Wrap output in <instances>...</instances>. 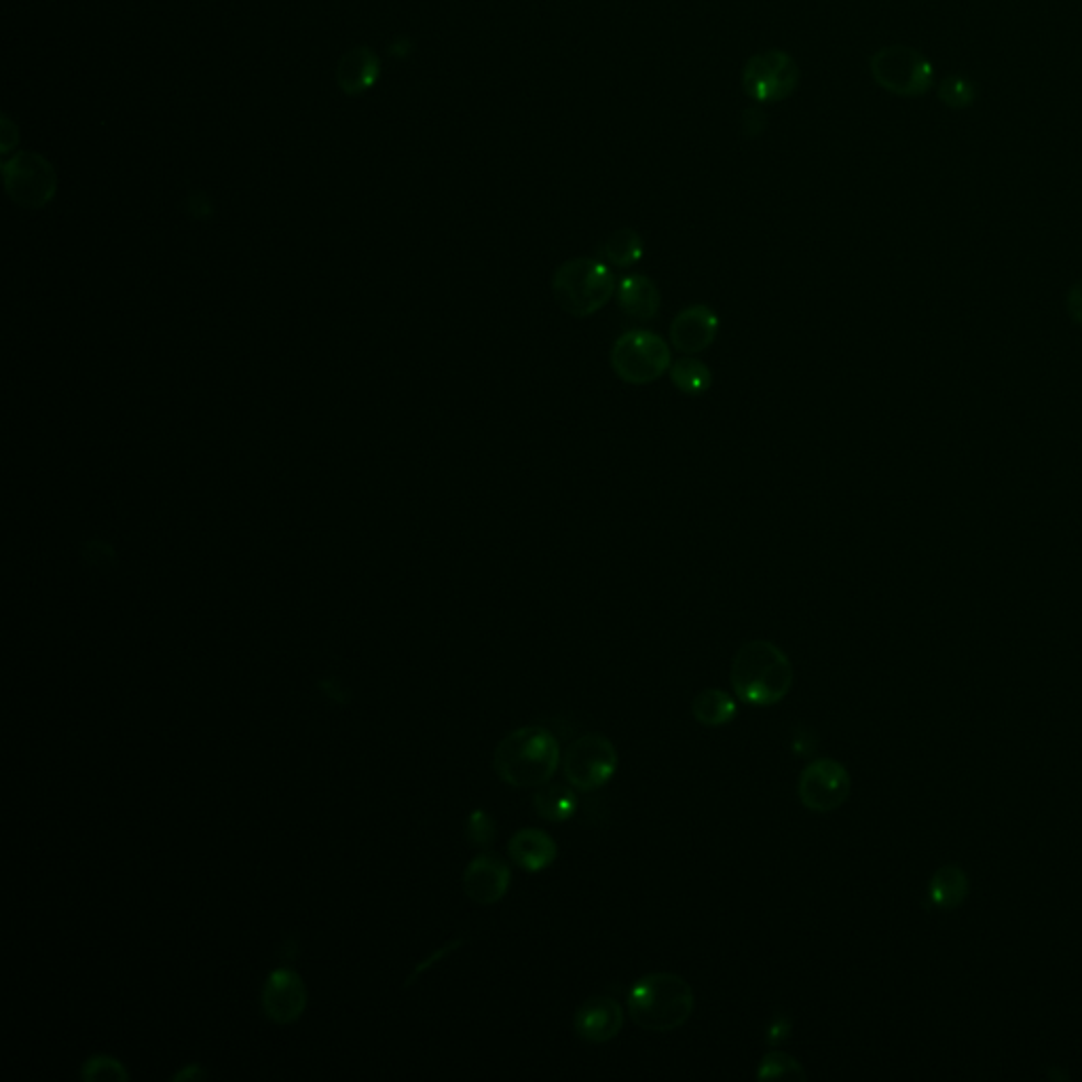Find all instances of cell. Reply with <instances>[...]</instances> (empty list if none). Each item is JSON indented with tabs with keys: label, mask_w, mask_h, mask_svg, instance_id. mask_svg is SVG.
Listing matches in <instances>:
<instances>
[{
	"label": "cell",
	"mask_w": 1082,
	"mask_h": 1082,
	"mask_svg": "<svg viewBox=\"0 0 1082 1082\" xmlns=\"http://www.w3.org/2000/svg\"><path fill=\"white\" fill-rule=\"evenodd\" d=\"M563 761L556 736L541 726L510 731L495 749L493 768L506 785L533 788L554 779Z\"/></svg>",
	"instance_id": "6da1fadb"
},
{
	"label": "cell",
	"mask_w": 1082,
	"mask_h": 1082,
	"mask_svg": "<svg viewBox=\"0 0 1082 1082\" xmlns=\"http://www.w3.org/2000/svg\"><path fill=\"white\" fill-rule=\"evenodd\" d=\"M731 689L747 704L783 703L793 685V666L785 651L770 641H749L731 660Z\"/></svg>",
	"instance_id": "7a4b0ae2"
},
{
	"label": "cell",
	"mask_w": 1082,
	"mask_h": 1082,
	"mask_svg": "<svg viewBox=\"0 0 1082 1082\" xmlns=\"http://www.w3.org/2000/svg\"><path fill=\"white\" fill-rule=\"evenodd\" d=\"M694 1006L689 983L675 973L643 974L628 992L630 1019L653 1034H669L685 1026Z\"/></svg>",
	"instance_id": "3957f363"
},
{
	"label": "cell",
	"mask_w": 1082,
	"mask_h": 1082,
	"mask_svg": "<svg viewBox=\"0 0 1082 1082\" xmlns=\"http://www.w3.org/2000/svg\"><path fill=\"white\" fill-rule=\"evenodd\" d=\"M618 281L600 258H571L552 275V295L573 318H590L616 297Z\"/></svg>",
	"instance_id": "277c9868"
},
{
	"label": "cell",
	"mask_w": 1082,
	"mask_h": 1082,
	"mask_svg": "<svg viewBox=\"0 0 1082 1082\" xmlns=\"http://www.w3.org/2000/svg\"><path fill=\"white\" fill-rule=\"evenodd\" d=\"M611 368L626 385H650L662 379L673 366L669 343L648 328H637L614 341Z\"/></svg>",
	"instance_id": "5b68a950"
},
{
	"label": "cell",
	"mask_w": 1082,
	"mask_h": 1082,
	"mask_svg": "<svg viewBox=\"0 0 1082 1082\" xmlns=\"http://www.w3.org/2000/svg\"><path fill=\"white\" fill-rule=\"evenodd\" d=\"M869 68L877 87L898 98H920L930 91L935 81L932 62L918 49L905 45L877 49L869 59Z\"/></svg>",
	"instance_id": "8992f818"
},
{
	"label": "cell",
	"mask_w": 1082,
	"mask_h": 1082,
	"mask_svg": "<svg viewBox=\"0 0 1082 1082\" xmlns=\"http://www.w3.org/2000/svg\"><path fill=\"white\" fill-rule=\"evenodd\" d=\"M618 761V751L607 736L584 733L568 744L563 758V774L575 791L593 793L614 779Z\"/></svg>",
	"instance_id": "52a82bcc"
},
{
	"label": "cell",
	"mask_w": 1082,
	"mask_h": 1082,
	"mask_svg": "<svg viewBox=\"0 0 1082 1082\" xmlns=\"http://www.w3.org/2000/svg\"><path fill=\"white\" fill-rule=\"evenodd\" d=\"M802 81L797 62L783 49L755 54L742 68V89L759 104H776L791 98Z\"/></svg>",
	"instance_id": "ba28073f"
},
{
	"label": "cell",
	"mask_w": 1082,
	"mask_h": 1082,
	"mask_svg": "<svg viewBox=\"0 0 1082 1082\" xmlns=\"http://www.w3.org/2000/svg\"><path fill=\"white\" fill-rule=\"evenodd\" d=\"M850 791H852L850 772L839 761L829 758L810 761L802 770L797 783V795L802 806L816 814H827L841 808L850 797Z\"/></svg>",
	"instance_id": "9c48e42d"
},
{
	"label": "cell",
	"mask_w": 1082,
	"mask_h": 1082,
	"mask_svg": "<svg viewBox=\"0 0 1082 1082\" xmlns=\"http://www.w3.org/2000/svg\"><path fill=\"white\" fill-rule=\"evenodd\" d=\"M721 320L708 305H692L676 313L671 322L669 339L676 352L696 355L713 347L719 336Z\"/></svg>",
	"instance_id": "30bf717a"
},
{
	"label": "cell",
	"mask_w": 1082,
	"mask_h": 1082,
	"mask_svg": "<svg viewBox=\"0 0 1082 1082\" xmlns=\"http://www.w3.org/2000/svg\"><path fill=\"white\" fill-rule=\"evenodd\" d=\"M307 1008V987L292 969H275L263 987V1011L275 1024H295Z\"/></svg>",
	"instance_id": "8fae6325"
},
{
	"label": "cell",
	"mask_w": 1082,
	"mask_h": 1082,
	"mask_svg": "<svg viewBox=\"0 0 1082 1082\" xmlns=\"http://www.w3.org/2000/svg\"><path fill=\"white\" fill-rule=\"evenodd\" d=\"M7 187L15 201L43 206L54 195V169L36 155H20L7 165Z\"/></svg>",
	"instance_id": "7c38bea8"
},
{
	"label": "cell",
	"mask_w": 1082,
	"mask_h": 1082,
	"mask_svg": "<svg viewBox=\"0 0 1082 1082\" xmlns=\"http://www.w3.org/2000/svg\"><path fill=\"white\" fill-rule=\"evenodd\" d=\"M512 884V869L495 854L476 857L463 873V891L481 905L499 903Z\"/></svg>",
	"instance_id": "4fadbf2b"
},
{
	"label": "cell",
	"mask_w": 1082,
	"mask_h": 1082,
	"mask_svg": "<svg viewBox=\"0 0 1082 1082\" xmlns=\"http://www.w3.org/2000/svg\"><path fill=\"white\" fill-rule=\"evenodd\" d=\"M622 1024V1006L609 996L588 998L575 1011L573 1019L577 1036L590 1045H605L614 1040L620 1034Z\"/></svg>",
	"instance_id": "5bb4252c"
},
{
	"label": "cell",
	"mask_w": 1082,
	"mask_h": 1082,
	"mask_svg": "<svg viewBox=\"0 0 1082 1082\" xmlns=\"http://www.w3.org/2000/svg\"><path fill=\"white\" fill-rule=\"evenodd\" d=\"M618 307L637 322H651L660 313L662 297L658 286L643 273L623 275L616 290Z\"/></svg>",
	"instance_id": "9a60e30c"
},
{
	"label": "cell",
	"mask_w": 1082,
	"mask_h": 1082,
	"mask_svg": "<svg viewBox=\"0 0 1082 1082\" xmlns=\"http://www.w3.org/2000/svg\"><path fill=\"white\" fill-rule=\"evenodd\" d=\"M508 852L510 859L520 869L529 873H538L554 863L559 850H556V841L550 833H545L543 829L527 827L512 836L508 843Z\"/></svg>",
	"instance_id": "2e32d148"
},
{
	"label": "cell",
	"mask_w": 1082,
	"mask_h": 1082,
	"mask_svg": "<svg viewBox=\"0 0 1082 1082\" xmlns=\"http://www.w3.org/2000/svg\"><path fill=\"white\" fill-rule=\"evenodd\" d=\"M643 254H645L643 238L634 229H628V227L614 231L598 247L600 261H605L607 265L618 267V269L634 267L637 263H641Z\"/></svg>",
	"instance_id": "e0dca14e"
},
{
	"label": "cell",
	"mask_w": 1082,
	"mask_h": 1082,
	"mask_svg": "<svg viewBox=\"0 0 1082 1082\" xmlns=\"http://www.w3.org/2000/svg\"><path fill=\"white\" fill-rule=\"evenodd\" d=\"M692 715L704 728H721L736 719L738 708L728 692L704 689L692 700Z\"/></svg>",
	"instance_id": "ac0fdd59"
},
{
	"label": "cell",
	"mask_w": 1082,
	"mask_h": 1082,
	"mask_svg": "<svg viewBox=\"0 0 1082 1082\" xmlns=\"http://www.w3.org/2000/svg\"><path fill=\"white\" fill-rule=\"evenodd\" d=\"M533 810L538 812L541 820L548 822H565L577 812L575 788L571 785H554L545 783L533 795Z\"/></svg>",
	"instance_id": "d6986e66"
},
{
	"label": "cell",
	"mask_w": 1082,
	"mask_h": 1082,
	"mask_svg": "<svg viewBox=\"0 0 1082 1082\" xmlns=\"http://www.w3.org/2000/svg\"><path fill=\"white\" fill-rule=\"evenodd\" d=\"M969 894L967 873L958 866L949 865L939 869L928 886V901L935 909H953Z\"/></svg>",
	"instance_id": "ffe728a7"
},
{
	"label": "cell",
	"mask_w": 1082,
	"mask_h": 1082,
	"mask_svg": "<svg viewBox=\"0 0 1082 1082\" xmlns=\"http://www.w3.org/2000/svg\"><path fill=\"white\" fill-rule=\"evenodd\" d=\"M379 77V59L368 49H355L339 66V82L347 93H362Z\"/></svg>",
	"instance_id": "44dd1931"
},
{
	"label": "cell",
	"mask_w": 1082,
	"mask_h": 1082,
	"mask_svg": "<svg viewBox=\"0 0 1082 1082\" xmlns=\"http://www.w3.org/2000/svg\"><path fill=\"white\" fill-rule=\"evenodd\" d=\"M669 377H671V383L675 385L676 389L689 398H698L713 387L710 368L692 355L681 357L678 362H675L669 371Z\"/></svg>",
	"instance_id": "7402d4cb"
},
{
	"label": "cell",
	"mask_w": 1082,
	"mask_h": 1082,
	"mask_svg": "<svg viewBox=\"0 0 1082 1082\" xmlns=\"http://www.w3.org/2000/svg\"><path fill=\"white\" fill-rule=\"evenodd\" d=\"M759 1081H806L804 1066L785 1051H770L759 1061Z\"/></svg>",
	"instance_id": "603a6c76"
},
{
	"label": "cell",
	"mask_w": 1082,
	"mask_h": 1082,
	"mask_svg": "<svg viewBox=\"0 0 1082 1082\" xmlns=\"http://www.w3.org/2000/svg\"><path fill=\"white\" fill-rule=\"evenodd\" d=\"M939 100L949 109H971L976 100V85L964 75H951L939 85Z\"/></svg>",
	"instance_id": "cb8c5ba5"
},
{
	"label": "cell",
	"mask_w": 1082,
	"mask_h": 1082,
	"mask_svg": "<svg viewBox=\"0 0 1082 1082\" xmlns=\"http://www.w3.org/2000/svg\"><path fill=\"white\" fill-rule=\"evenodd\" d=\"M81 1079L82 1081L89 1082H125L130 1079V1072L125 1070V1066H123L119 1059L98 1053V1056L89 1057V1059L82 1063Z\"/></svg>",
	"instance_id": "d4e9b609"
},
{
	"label": "cell",
	"mask_w": 1082,
	"mask_h": 1082,
	"mask_svg": "<svg viewBox=\"0 0 1082 1082\" xmlns=\"http://www.w3.org/2000/svg\"><path fill=\"white\" fill-rule=\"evenodd\" d=\"M465 838L474 848H488L497 838L495 818L485 810H474L465 822Z\"/></svg>",
	"instance_id": "484cf974"
},
{
	"label": "cell",
	"mask_w": 1082,
	"mask_h": 1082,
	"mask_svg": "<svg viewBox=\"0 0 1082 1082\" xmlns=\"http://www.w3.org/2000/svg\"><path fill=\"white\" fill-rule=\"evenodd\" d=\"M791 1029H793V1024H791V1019H788L786 1015H779V1017H774V1019L770 1022V1026H768L765 1042H768V1045H772V1047L783 1045L786 1038L791 1036Z\"/></svg>",
	"instance_id": "4316f807"
},
{
	"label": "cell",
	"mask_w": 1082,
	"mask_h": 1082,
	"mask_svg": "<svg viewBox=\"0 0 1082 1082\" xmlns=\"http://www.w3.org/2000/svg\"><path fill=\"white\" fill-rule=\"evenodd\" d=\"M172 1079L176 1082L201 1081V1079H206V1070L197 1063H190V1066H185L180 1072H176Z\"/></svg>",
	"instance_id": "83f0119b"
},
{
	"label": "cell",
	"mask_w": 1082,
	"mask_h": 1082,
	"mask_svg": "<svg viewBox=\"0 0 1082 1082\" xmlns=\"http://www.w3.org/2000/svg\"><path fill=\"white\" fill-rule=\"evenodd\" d=\"M320 687L324 689L325 696H330L332 700H336L339 704H345L350 700V694L336 681H324Z\"/></svg>",
	"instance_id": "f1b7e54d"
},
{
	"label": "cell",
	"mask_w": 1082,
	"mask_h": 1082,
	"mask_svg": "<svg viewBox=\"0 0 1082 1082\" xmlns=\"http://www.w3.org/2000/svg\"><path fill=\"white\" fill-rule=\"evenodd\" d=\"M460 943H461V941H457V943H451V946H446V947H444V949H440V951H435V953H433V956H432V958H430V960H426V962H421V967H419V969H417V971H415V974H412V976H410V983H412V979H415V976H417V974H421V973H423V971H428V969H430V967H432L433 962H438V960H442V958H444V956H446V953H451V951H453V949H455V946H460Z\"/></svg>",
	"instance_id": "f546056e"
},
{
	"label": "cell",
	"mask_w": 1082,
	"mask_h": 1082,
	"mask_svg": "<svg viewBox=\"0 0 1082 1082\" xmlns=\"http://www.w3.org/2000/svg\"><path fill=\"white\" fill-rule=\"evenodd\" d=\"M1070 309H1072V316L1082 322V284L1077 286V290L1070 297Z\"/></svg>",
	"instance_id": "4dcf8cb0"
}]
</instances>
